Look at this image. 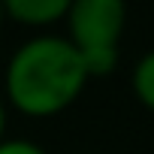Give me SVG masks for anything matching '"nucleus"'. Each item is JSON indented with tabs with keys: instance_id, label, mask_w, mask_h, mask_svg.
I'll return each mask as SVG.
<instances>
[{
	"instance_id": "1",
	"label": "nucleus",
	"mask_w": 154,
	"mask_h": 154,
	"mask_svg": "<svg viewBox=\"0 0 154 154\" xmlns=\"http://www.w3.org/2000/svg\"><path fill=\"white\" fill-rule=\"evenodd\" d=\"M88 85L82 57L63 36L42 33L21 42L3 72L6 103L27 118H51L69 109Z\"/></svg>"
},
{
	"instance_id": "2",
	"label": "nucleus",
	"mask_w": 154,
	"mask_h": 154,
	"mask_svg": "<svg viewBox=\"0 0 154 154\" xmlns=\"http://www.w3.org/2000/svg\"><path fill=\"white\" fill-rule=\"evenodd\" d=\"M66 42L79 51L88 79L109 75L118 66L127 27V0H72L66 15Z\"/></svg>"
},
{
	"instance_id": "3",
	"label": "nucleus",
	"mask_w": 154,
	"mask_h": 154,
	"mask_svg": "<svg viewBox=\"0 0 154 154\" xmlns=\"http://www.w3.org/2000/svg\"><path fill=\"white\" fill-rule=\"evenodd\" d=\"M6 18L24 24V27H45L66 15L72 0H0Z\"/></svg>"
},
{
	"instance_id": "4",
	"label": "nucleus",
	"mask_w": 154,
	"mask_h": 154,
	"mask_svg": "<svg viewBox=\"0 0 154 154\" xmlns=\"http://www.w3.org/2000/svg\"><path fill=\"white\" fill-rule=\"evenodd\" d=\"M133 94H136V100L148 109V112H154V48L151 51H145L139 60H136V66H133Z\"/></svg>"
},
{
	"instance_id": "5",
	"label": "nucleus",
	"mask_w": 154,
	"mask_h": 154,
	"mask_svg": "<svg viewBox=\"0 0 154 154\" xmlns=\"http://www.w3.org/2000/svg\"><path fill=\"white\" fill-rule=\"evenodd\" d=\"M0 154H48L30 139H0Z\"/></svg>"
},
{
	"instance_id": "6",
	"label": "nucleus",
	"mask_w": 154,
	"mask_h": 154,
	"mask_svg": "<svg viewBox=\"0 0 154 154\" xmlns=\"http://www.w3.org/2000/svg\"><path fill=\"white\" fill-rule=\"evenodd\" d=\"M3 130H6V100L0 97V139H3Z\"/></svg>"
},
{
	"instance_id": "7",
	"label": "nucleus",
	"mask_w": 154,
	"mask_h": 154,
	"mask_svg": "<svg viewBox=\"0 0 154 154\" xmlns=\"http://www.w3.org/2000/svg\"><path fill=\"white\" fill-rule=\"evenodd\" d=\"M3 21H6V12H3V3H0V27H3Z\"/></svg>"
}]
</instances>
